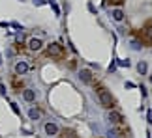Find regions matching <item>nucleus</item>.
Returning <instances> with one entry per match:
<instances>
[{
    "label": "nucleus",
    "instance_id": "obj_1",
    "mask_svg": "<svg viewBox=\"0 0 152 138\" xmlns=\"http://www.w3.org/2000/svg\"><path fill=\"white\" fill-rule=\"evenodd\" d=\"M96 91H98V97H100V103H102L105 108H113V106H115V103H116V101H115V97L111 95L109 91L103 88V86H98Z\"/></svg>",
    "mask_w": 152,
    "mask_h": 138
},
{
    "label": "nucleus",
    "instance_id": "obj_2",
    "mask_svg": "<svg viewBox=\"0 0 152 138\" xmlns=\"http://www.w3.org/2000/svg\"><path fill=\"white\" fill-rule=\"evenodd\" d=\"M47 54L49 56H55V58H62L64 56V49L60 43H51L47 47Z\"/></svg>",
    "mask_w": 152,
    "mask_h": 138
},
{
    "label": "nucleus",
    "instance_id": "obj_3",
    "mask_svg": "<svg viewBox=\"0 0 152 138\" xmlns=\"http://www.w3.org/2000/svg\"><path fill=\"white\" fill-rule=\"evenodd\" d=\"M141 41L147 43V45H152V22L145 24L143 32H141Z\"/></svg>",
    "mask_w": 152,
    "mask_h": 138
},
{
    "label": "nucleus",
    "instance_id": "obj_4",
    "mask_svg": "<svg viewBox=\"0 0 152 138\" xmlns=\"http://www.w3.org/2000/svg\"><path fill=\"white\" fill-rule=\"evenodd\" d=\"M107 119L111 121V125H115V127H118V125L124 123V118H122V114L116 112V110H111L109 116H107Z\"/></svg>",
    "mask_w": 152,
    "mask_h": 138
},
{
    "label": "nucleus",
    "instance_id": "obj_5",
    "mask_svg": "<svg viewBox=\"0 0 152 138\" xmlns=\"http://www.w3.org/2000/svg\"><path fill=\"white\" fill-rule=\"evenodd\" d=\"M28 49H30L32 52H38V50L43 49V41L39 37H32L30 41H28Z\"/></svg>",
    "mask_w": 152,
    "mask_h": 138
},
{
    "label": "nucleus",
    "instance_id": "obj_6",
    "mask_svg": "<svg viewBox=\"0 0 152 138\" xmlns=\"http://www.w3.org/2000/svg\"><path fill=\"white\" fill-rule=\"evenodd\" d=\"M28 71V64H26V62H17V64H15V73L17 75H25Z\"/></svg>",
    "mask_w": 152,
    "mask_h": 138
},
{
    "label": "nucleus",
    "instance_id": "obj_7",
    "mask_svg": "<svg viewBox=\"0 0 152 138\" xmlns=\"http://www.w3.org/2000/svg\"><path fill=\"white\" fill-rule=\"evenodd\" d=\"M79 77H81L83 82H92V71H90V69H81Z\"/></svg>",
    "mask_w": 152,
    "mask_h": 138
},
{
    "label": "nucleus",
    "instance_id": "obj_8",
    "mask_svg": "<svg viewBox=\"0 0 152 138\" xmlns=\"http://www.w3.org/2000/svg\"><path fill=\"white\" fill-rule=\"evenodd\" d=\"M23 97H25V101L32 103L34 99H36V91L34 90H23Z\"/></svg>",
    "mask_w": 152,
    "mask_h": 138
},
{
    "label": "nucleus",
    "instance_id": "obj_9",
    "mask_svg": "<svg viewBox=\"0 0 152 138\" xmlns=\"http://www.w3.org/2000/svg\"><path fill=\"white\" fill-rule=\"evenodd\" d=\"M45 133H47L49 136H53V134L58 133V127H56L55 123H45Z\"/></svg>",
    "mask_w": 152,
    "mask_h": 138
},
{
    "label": "nucleus",
    "instance_id": "obj_10",
    "mask_svg": "<svg viewBox=\"0 0 152 138\" xmlns=\"http://www.w3.org/2000/svg\"><path fill=\"white\" fill-rule=\"evenodd\" d=\"M113 19H115V21H122V19H124L122 9H115V11H113Z\"/></svg>",
    "mask_w": 152,
    "mask_h": 138
},
{
    "label": "nucleus",
    "instance_id": "obj_11",
    "mask_svg": "<svg viewBox=\"0 0 152 138\" xmlns=\"http://www.w3.org/2000/svg\"><path fill=\"white\" fill-rule=\"evenodd\" d=\"M28 116H30V119H38V118H39V110H36V108H30V110H28Z\"/></svg>",
    "mask_w": 152,
    "mask_h": 138
},
{
    "label": "nucleus",
    "instance_id": "obj_12",
    "mask_svg": "<svg viewBox=\"0 0 152 138\" xmlns=\"http://www.w3.org/2000/svg\"><path fill=\"white\" fill-rule=\"evenodd\" d=\"M60 138H77V134H75L73 131H64V133L60 134Z\"/></svg>",
    "mask_w": 152,
    "mask_h": 138
},
{
    "label": "nucleus",
    "instance_id": "obj_13",
    "mask_svg": "<svg viewBox=\"0 0 152 138\" xmlns=\"http://www.w3.org/2000/svg\"><path fill=\"white\" fill-rule=\"evenodd\" d=\"M122 2H124V0H105V4H107V6H120Z\"/></svg>",
    "mask_w": 152,
    "mask_h": 138
},
{
    "label": "nucleus",
    "instance_id": "obj_14",
    "mask_svg": "<svg viewBox=\"0 0 152 138\" xmlns=\"http://www.w3.org/2000/svg\"><path fill=\"white\" fill-rule=\"evenodd\" d=\"M137 71L139 73H147V64H143V62H141V64L137 65Z\"/></svg>",
    "mask_w": 152,
    "mask_h": 138
},
{
    "label": "nucleus",
    "instance_id": "obj_15",
    "mask_svg": "<svg viewBox=\"0 0 152 138\" xmlns=\"http://www.w3.org/2000/svg\"><path fill=\"white\" fill-rule=\"evenodd\" d=\"M11 110H13L15 114H21V112H19V106H17L15 103H11Z\"/></svg>",
    "mask_w": 152,
    "mask_h": 138
},
{
    "label": "nucleus",
    "instance_id": "obj_16",
    "mask_svg": "<svg viewBox=\"0 0 152 138\" xmlns=\"http://www.w3.org/2000/svg\"><path fill=\"white\" fill-rule=\"evenodd\" d=\"M13 86H15V88H21V82H19L17 78H15V80H13Z\"/></svg>",
    "mask_w": 152,
    "mask_h": 138
},
{
    "label": "nucleus",
    "instance_id": "obj_17",
    "mask_svg": "<svg viewBox=\"0 0 152 138\" xmlns=\"http://www.w3.org/2000/svg\"><path fill=\"white\" fill-rule=\"evenodd\" d=\"M0 93H2V95L6 93V88H4V84H0Z\"/></svg>",
    "mask_w": 152,
    "mask_h": 138
},
{
    "label": "nucleus",
    "instance_id": "obj_18",
    "mask_svg": "<svg viewBox=\"0 0 152 138\" xmlns=\"http://www.w3.org/2000/svg\"><path fill=\"white\" fill-rule=\"evenodd\" d=\"M34 2H36L38 6H42V4H45V0H34Z\"/></svg>",
    "mask_w": 152,
    "mask_h": 138
},
{
    "label": "nucleus",
    "instance_id": "obj_19",
    "mask_svg": "<svg viewBox=\"0 0 152 138\" xmlns=\"http://www.w3.org/2000/svg\"><path fill=\"white\" fill-rule=\"evenodd\" d=\"M150 80H152V78H150Z\"/></svg>",
    "mask_w": 152,
    "mask_h": 138
}]
</instances>
